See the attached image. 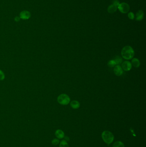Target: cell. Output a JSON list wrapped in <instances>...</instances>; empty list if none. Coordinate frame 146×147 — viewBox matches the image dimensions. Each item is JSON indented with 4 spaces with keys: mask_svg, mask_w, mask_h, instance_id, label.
<instances>
[{
    "mask_svg": "<svg viewBox=\"0 0 146 147\" xmlns=\"http://www.w3.org/2000/svg\"><path fill=\"white\" fill-rule=\"evenodd\" d=\"M121 53L122 56L125 60H131L134 56V50L130 46H126L123 47L122 49Z\"/></svg>",
    "mask_w": 146,
    "mask_h": 147,
    "instance_id": "cell-1",
    "label": "cell"
},
{
    "mask_svg": "<svg viewBox=\"0 0 146 147\" xmlns=\"http://www.w3.org/2000/svg\"><path fill=\"white\" fill-rule=\"evenodd\" d=\"M102 139L105 142L109 144L112 142L114 139V136L112 133L109 131H105L102 134Z\"/></svg>",
    "mask_w": 146,
    "mask_h": 147,
    "instance_id": "cell-2",
    "label": "cell"
},
{
    "mask_svg": "<svg viewBox=\"0 0 146 147\" xmlns=\"http://www.w3.org/2000/svg\"><path fill=\"white\" fill-rule=\"evenodd\" d=\"M57 100L59 103L63 105H68L70 102V97L66 94H62L59 95Z\"/></svg>",
    "mask_w": 146,
    "mask_h": 147,
    "instance_id": "cell-3",
    "label": "cell"
},
{
    "mask_svg": "<svg viewBox=\"0 0 146 147\" xmlns=\"http://www.w3.org/2000/svg\"><path fill=\"white\" fill-rule=\"evenodd\" d=\"M117 9H119V11L121 13L125 14L129 13V11L130 10V6L128 4L125 2H123L120 3L117 7Z\"/></svg>",
    "mask_w": 146,
    "mask_h": 147,
    "instance_id": "cell-4",
    "label": "cell"
},
{
    "mask_svg": "<svg viewBox=\"0 0 146 147\" xmlns=\"http://www.w3.org/2000/svg\"><path fill=\"white\" fill-rule=\"evenodd\" d=\"M31 13L28 10H23L19 14V17L23 20L29 19L31 17Z\"/></svg>",
    "mask_w": 146,
    "mask_h": 147,
    "instance_id": "cell-5",
    "label": "cell"
},
{
    "mask_svg": "<svg viewBox=\"0 0 146 147\" xmlns=\"http://www.w3.org/2000/svg\"><path fill=\"white\" fill-rule=\"evenodd\" d=\"M122 68L125 71H129L132 68L131 63L128 61L123 62L122 64Z\"/></svg>",
    "mask_w": 146,
    "mask_h": 147,
    "instance_id": "cell-6",
    "label": "cell"
},
{
    "mask_svg": "<svg viewBox=\"0 0 146 147\" xmlns=\"http://www.w3.org/2000/svg\"><path fill=\"white\" fill-rule=\"evenodd\" d=\"M114 72L116 75L120 76L123 74V70L120 65H116L114 67Z\"/></svg>",
    "mask_w": 146,
    "mask_h": 147,
    "instance_id": "cell-7",
    "label": "cell"
},
{
    "mask_svg": "<svg viewBox=\"0 0 146 147\" xmlns=\"http://www.w3.org/2000/svg\"><path fill=\"white\" fill-rule=\"evenodd\" d=\"M144 12L142 10H139L136 14L135 19L137 21H140L143 20L144 18Z\"/></svg>",
    "mask_w": 146,
    "mask_h": 147,
    "instance_id": "cell-8",
    "label": "cell"
},
{
    "mask_svg": "<svg viewBox=\"0 0 146 147\" xmlns=\"http://www.w3.org/2000/svg\"><path fill=\"white\" fill-rule=\"evenodd\" d=\"M117 7L114 5H110L107 9L108 12L109 13L112 14L117 11Z\"/></svg>",
    "mask_w": 146,
    "mask_h": 147,
    "instance_id": "cell-9",
    "label": "cell"
},
{
    "mask_svg": "<svg viewBox=\"0 0 146 147\" xmlns=\"http://www.w3.org/2000/svg\"><path fill=\"white\" fill-rule=\"evenodd\" d=\"M70 106L73 109H78L80 106V104L79 102L78 101L73 100L70 102Z\"/></svg>",
    "mask_w": 146,
    "mask_h": 147,
    "instance_id": "cell-10",
    "label": "cell"
},
{
    "mask_svg": "<svg viewBox=\"0 0 146 147\" xmlns=\"http://www.w3.org/2000/svg\"><path fill=\"white\" fill-rule=\"evenodd\" d=\"M131 64L134 68H138L140 66V62L137 58H133L131 60Z\"/></svg>",
    "mask_w": 146,
    "mask_h": 147,
    "instance_id": "cell-11",
    "label": "cell"
},
{
    "mask_svg": "<svg viewBox=\"0 0 146 147\" xmlns=\"http://www.w3.org/2000/svg\"><path fill=\"white\" fill-rule=\"evenodd\" d=\"M56 136L59 139H62L64 137V133L62 130H57L55 133Z\"/></svg>",
    "mask_w": 146,
    "mask_h": 147,
    "instance_id": "cell-12",
    "label": "cell"
},
{
    "mask_svg": "<svg viewBox=\"0 0 146 147\" xmlns=\"http://www.w3.org/2000/svg\"><path fill=\"white\" fill-rule=\"evenodd\" d=\"M114 61L115 62L116 65H120L123 62V59L119 56H117L114 58Z\"/></svg>",
    "mask_w": 146,
    "mask_h": 147,
    "instance_id": "cell-13",
    "label": "cell"
},
{
    "mask_svg": "<svg viewBox=\"0 0 146 147\" xmlns=\"http://www.w3.org/2000/svg\"><path fill=\"white\" fill-rule=\"evenodd\" d=\"M113 147H125V146L122 141H117L114 143Z\"/></svg>",
    "mask_w": 146,
    "mask_h": 147,
    "instance_id": "cell-14",
    "label": "cell"
},
{
    "mask_svg": "<svg viewBox=\"0 0 146 147\" xmlns=\"http://www.w3.org/2000/svg\"><path fill=\"white\" fill-rule=\"evenodd\" d=\"M59 147H69V145L68 144L67 141L65 140H62L60 142Z\"/></svg>",
    "mask_w": 146,
    "mask_h": 147,
    "instance_id": "cell-15",
    "label": "cell"
},
{
    "mask_svg": "<svg viewBox=\"0 0 146 147\" xmlns=\"http://www.w3.org/2000/svg\"><path fill=\"white\" fill-rule=\"evenodd\" d=\"M116 65V64L115 61H114V60H111L108 63V66L111 68L114 67Z\"/></svg>",
    "mask_w": 146,
    "mask_h": 147,
    "instance_id": "cell-16",
    "label": "cell"
},
{
    "mask_svg": "<svg viewBox=\"0 0 146 147\" xmlns=\"http://www.w3.org/2000/svg\"><path fill=\"white\" fill-rule=\"evenodd\" d=\"M128 17L129 19L134 20L135 18V15L133 12H129V13H128Z\"/></svg>",
    "mask_w": 146,
    "mask_h": 147,
    "instance_id": "cell-17",
    "label": "cell"
},
{
    "mask_svg": "<svg viewBox=\"0 0 146 147\" xmlns=\"http://www.w3.org/2000/svg\"><path fill=\"white\" fill-rule=\"evenodd\" d=\"M59 142H60L59 140L57 138H54L51 141L52 144H53V145H57V144H58Z\"/></svg>",
    "mask_w": 146,
    "mask_h": 147,
    "instance_id": "cell-18",
    "label": "cell"
},
{
    "mask_svg": "<svg viewBox=\"0 0 146 147\" xmlns=\"http://www.w3.org/2000/svg\"><path fill=\"white\" fill-rule=\"evenodd\" d=\"M5 78V75L3 71L0 70V80H3Z\"/></svg>",
    "mask_w": 146,
    "mask_h": 147,
    "instance_id": "cell-19",
    "label": "cell"
},
{
    "mask_svg": "<svg viewBox=\"0 0 146 147\" xmlns=\"http://www.w3.org/2000/svg\"><path fill=\"white\" fill-rule=\"evenodd\" d=\"M113 5H114L115 6L118 7L119 4H120V2L118 0H113L112 1Z\"/></svg>",
    "mask_w": 146,
    "mask_h": 147,
    "instance_id": "cell-20",
    "label": "cell"
},
{
    "mask_svg": "<svg viewBox=\"0 0 146 147\" xmlns=\"http://www.w3.org/2000/svg\"><path fill=\"white\" fill-rule=\"evenodd\" d=\"M20 18L19 16H16L15 18H14V20H15V21L16 22H19L20 20Z\"/></svg>",
    "mask_w": 146,
    "mask_h": 147,
    "instance_id": "cell-21",
    "label": "cell"
},
{
    "mask_svg": "<svg viewBox=\"0 0 146 147\" xmlns=\"http://www.w3.org/2000/svg\"><path fill=\"white\" fill-rule=\"evenodd\" d=\"M65 138H66V139H65V141H69V137H65Z\"/></svg>",
    "mask_w": 146,
    "mask_h": 147,
    "instance_id": "cell-22",
    "label": "cell"
}]
</instances>
